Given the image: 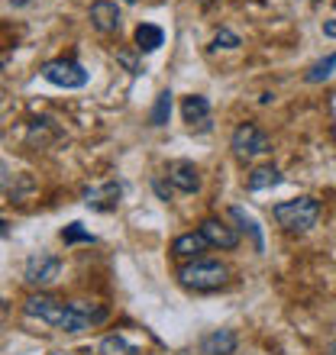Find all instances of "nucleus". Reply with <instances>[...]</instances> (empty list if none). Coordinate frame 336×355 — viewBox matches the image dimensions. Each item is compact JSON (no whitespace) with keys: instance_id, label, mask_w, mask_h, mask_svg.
<instances>
[{"instance_id":"1","label":"nucleus","mask_w":336,"mask_h":355,"mask_svg":"<svg viewBox=\"0 0 336 355\" xmlns=\"http://www.w3.org/2000/svg\"><path fill=\"white\" fill-rule=\"evenodd\" d=\"M226 281H230V268L217 259H194L178 268V284L187 291H220Z\"/></svg>"},{"instance_id":"2","label":"nucleus","mask_w":336,"mask_h":355,"mask_svg":"<svg viewBox=\"0 0 336 355\" xmlns=\"http://www.w3.org/2000/svg\"><path fill=\"white\" fill-rule=\"evenodd\" d=\"M271 216L275 223L285 230V233H308L314 230L320 220V204L314 197H294V200H281V204L271 207Z\"/></svg>"},{"instance_id":"3","label":"nucleus","mask_w":336,"mask_h":355,"mask_svg":"<svg viewBox=\"0 0 336 355\" xmlns=\"http://www.w3.org/2000/svg\"><path fill=\"white\" fill-rule=\"evenodd\" d=\"M230 149H233V155L240 162H252L259 155H265V152H271V139L255 123H240L233 130V136H230Z\"/></svg>"},{"instance_id":"4","label":"nucleus","mask_w":336,"mask_h":355,"mask_svg":"<svg viewBox=\"0 0 336 355\" xmlns=\"http://www.w3.org/2000/svg\"><path fill=\"white\" fill-rule=\"evenodd\" d=\"M110 317L107 313V307L103 304H91V300H72L65 310V320H62V333H68V336H78V333H84V329H94L101 327L103 320Z\"/></svg>"},{"instance_id":"5","label":"nucleus","mask_w":336,"mask_h":355,"mask_svg":"<svg viewBox=\"0 0 336 355\" xmlns=\"http://www.w3.org/2000/svg\"><path fill=\"white\" fill-rule=\"evenodd\" d=\"M39 75L46 78L49 85L65 87V91H75V87L87 85V71L78 62H72V58H52V62H46L39 68Z\"/></svg>"},{"instance_id":"6","label":"nucleus","mask_w":336,"mask_h":355,"mask_svg":"<svg viewBox=\"0 0 336 355\" xmlns=\"http://www.w3.org/2000/svg\"><path fill=\"white\" fill-rule=\"evenodd\" d=\"M62 275V259L52 252H33L26 259V268H23V281L29 288H46Z\"/></svg>"},{"instance_id":"7","label":"nucleus","mask_w":336,"mask_h":355,"mask_svg":"<svg viewBox=\"0 0 336 355\" xmlns=\"http://www.w3.org/2000/svg\"><path fill=\"white\" fill-rule=\"evenodd\" d=\"M65 310H68L65 300L52 297V294H29V297L23 300V313H26V317H33V320H42V323H49L52 329L62 327Z\"/></svg>"},{"instance_id":"8","label":"nucleus","mask_w":336,"mask_h":355,"mask_svg":"<svg viewBox=\"0 0 336 355\" xmlns=\"http://www.w3.org/2000/svg\"><path fill=\"white\" fill-rule=\"evenodd\" d=\"M87 17H91V26L103 36H110V33H120L123 26V10L113 3V0H94L91 10H87Z\"/></svg>"},{"instance_id":"9","label":"nucleus","mask_w":336,"mask_h":355,"mask_svg":"<svg viewBox=\"0 0 336 355\" xmlns=\"http://www.w3.org/2000/svg\"><path fill=\"white\" fill-rule=\"evenodd\" d=\"M197 233L207 239V245H214V249H236L240 245V233H236L230 223H224L220 216H207L204 223H201V230Z\"/></svg>"},{"instance_id":"10","label":"nucleus","mask_w":336,"mask_h":355,"mask_svg":"<svg viewBox=\"0 0 336 355\" xmlns=\"http://www.w3.org/2000/svg\"><path fill=\"white\" fill-rule=\"evenodd\" d=\"M165 178L168 184L175 187V191H181V194H197L201 191V171H197L194 162H168L165 168Z\"/></svg>"},{"instance_id":"11","label":"nucleus","mask_w":336,"mask_h":355,"mask_svg":"<svg viewBox=\"0 0 336 355\" xmlns=\"http://www.w3.org/2000/svg\"><path fill=\"white\" fill-rule=\"evenodd\" d=\"M120 197H123V184H120V181H103V184H94V187H87V191H84V204L91 207V210L107 214V210H117Z\"/></svg>"},{"instance_id":"12","label":"nucleus","mask_w":336,"mask_h":355,"mask_svg":"<svg viewBox=\"0 0 336 355\" xmlns=\"http://www.w3.org/2000/svg\"><path fill=\"white\" fill-rule=\"evenodd\" d=\"M181 116L194 132H210V101L204 94H187L181 103Z\"/></svg>"},{"instance_id":"13","label":"nucleus","mask_w":336,"mask_h":355,"mask_svg":"<svg viewBox=\"0 0 336 355\" xmlns=\"http://www.w3.org/2000/svg\"><path fill=\"white\" fill-rule=\"evenodd\" d=\"M236 346H240V339H236L233 329H214V333H207L201 339V352L204 355H233Z\"/></svg>"},{"instance_id":"14","label":"nucleus","mask_w":336,"mask_h":355,"mask_svg":"<svg viewBox=\"0 0 336 355\" xmlns=\"http://www.w3.org/2000/svg\"><path fill=\"white\" fill-rule=\"evenodd\" d=\"M171 252L178 255V259H187V262H194V259H204L207 252V239L201 233H181L171 243Z\"/></svg>"},{"instance_id":"15","label":"nucleus","mask_w":336,"mask_h":355,"mask_svg":"<svg viewBox=\"0 0 336 355\" xmlns=\"http://www.w3.org/2000/svg\"><path fill=\"white\" fill-rule=\"evenodd\" d=\"M230 216H233L236 223H240V230L252 239V249H255V252H265V236H262L259 220H255L249 210H243V207H230Z\"/></svg>"},{"instance_id":"16","label":"nucleus","mask_w":336,"mask_h":355,"mask_svg":"<svg viewBox=\"0 0 336 355\" xmlns=\"http://www.w3.org/2000/svg\"><path fill=\"white\" fill-rule=\"evenodd\" d=\"M281 181H285V175H281L275 165H259V168L249 171L246 187H249V191H271V187H278Z\"/></svg>"},{"instance_id":"17","label":"nucleus","mask_w":336,"mask_h":355,"mask_svg":"<svg viewBox=\"0 0 336 355\" xmlns=\"http://www.w3.org/2000/svg\"><path fill=\"white\" fill-rule=\"evenodd\" d=\"M165 42V33H162V26H156V23H140L136 26V52H156V49Z\"/></svg>"},{"instance_id":"18","label":"nucleus","mask_w":336,"mask_h":355,"mask_svg":"<svg viewBox=\"0 0 336 355\" xmlns=\"http://www.w3.org/2000/svg\"><path fill=\"white\" fill-rule=\"evenodd\" d=\"M333 68H336V52L327 58H320V62H314V65L304 71V81H308V85H320V81H327V78L333 75Z\"/></svg>"},{"instance_id":"19","label":"nucleus","mask_w":336,"mask_h":355,"mask_svg":"<svg viewBox=\"0 0 336 355\" xmlns=\"http://www.w3.org/2000/svg\"><path fill=\"white\" fill-rule=\"evenodd\" d=\"M168 116H171V91H162L159 97H156V103H152V113H149V126H165Z\"/></svg>"},{"instance_id":"20","label":"nucleus","mask_w":336,"mask_h":355,"mask_svg":"<svg viewBox=\"0 0 336 355\" xmlns=\"http://www.w3.org/2000/svg\"><path fill=\"white\" fill-rule=\"evenodd\" d=\"M97 352H101V355H133V346L123 336L110 333V336L101 339V349H97Z\"/></svg>"},{"instance_id":"21","label":"nucleus","mask_w":336,"mask_h":355,"mask_svg":"<svg viewBox=\"0 0 336 355\" xmlns=\"http://www.w3.org/2000/svg\"><path fill=\"white\" fill-rule=\"evenodd\" d=\"M62 243L65 245H75V243H97V239H94V233H87V230H84L81 223H68L65 230H62Z\"/></svg>"},{"instance_id":"22","label":"nucleus","mask_w":336,"mask_h":355,"mask_svg":"<svg viewBox=\"0 0 336 355\" xmlns=\"http://www.w3.org/2000/svg\"><path fill=\"white\" fill-rule=\"evenodd\" d=\"M243 46V39L236 36L233 29H220L214 36V42H210V49H240Z\"/></svg>"},{"instance_id":"23","label":"nucleus","mask_w":336,"mask_h":355,"mask_svg":"<svg viewBox=\"0 0 336 355\" xmlns=\"http://www.w3.org/2000/svg\"><path fill=\"white\" fill-rule=\"evenodd\" d=\"M117 62H120V65L126 68V71H130V75H140V71H142V68L136 65V58H133L130 52H120V55H117Z\"/></svg>"},{"instance_id":"24","label":"nucleus","mask_w":336,"mask_h":355,"mask_svg":"<svg viewBox=\"0 0 336 355\" xmlns=\"http://www.w3.org/2000/svg\"><path fill=\"white\" fill-rule=\"evenodd\" d=\"M324 36L336 39V19H327V23H324Z\"/></svg>"},{"instance_id":"25","label":"nucleus","mask_w":336,"mask_h":355,"mask_svg":"<svg viewBox=\"0 0 336 355\" xmlns=\"http://www.w3.org/2000/svg\"><path fill=\"white\" fill-rule=\"evenodd\" d=\"M3 317H7V300L0 297V320H3Z\"/></svg>"},{"instance_id":"26","label":"nucleus","mask_w":336,"mask_h":355,"mask_svg":"<svg viewBox=\"0 0 336 355\" xmlns=\"http://www.w3.org/2000/svg\"><path fill=\"white\" fill-rule=\"evenodd\" d=\"M327 355H336V339H333V346H330V349H327Z\"/></svg>"},{"instance_id":"27","label":"nucleus","mask_w":336,"mask_h":355,"mask_svg":"<svg viewBox=\"0 0 336 355\" xmlns=\"http://www.w3.org/2000/svg\"><path fill=\"white\" fill-rule=\"evenodd\" d=\"M3 233H7V223H3V220H0V236H3Z\"/></svg>"},{"instance_id":"28","label":"nucleus","mask_w":336,"mask_h":355,"mask_svg":"<svg viewBox=\"0 0 336 355\" xmlns=\"http://www.w3.org/2000/svg\"><path fill=\"white\" fill-rule=\"evenodd\" d=\"M197 3H214V0H197Z\"/></svg>"},{"instance_id":"29","label":"nucleus","mask_w":336,"mask_h":355,"mask_svg":"<svg viewBox=\"0 0 336 355\" xmlns=\"http://www.w3.org/2000/svg\"><path fill=\"white\" fill-rule=\"evenodd\" d=\"M304 3H320V0H304Z\"/></svg>"}]
</instances>
